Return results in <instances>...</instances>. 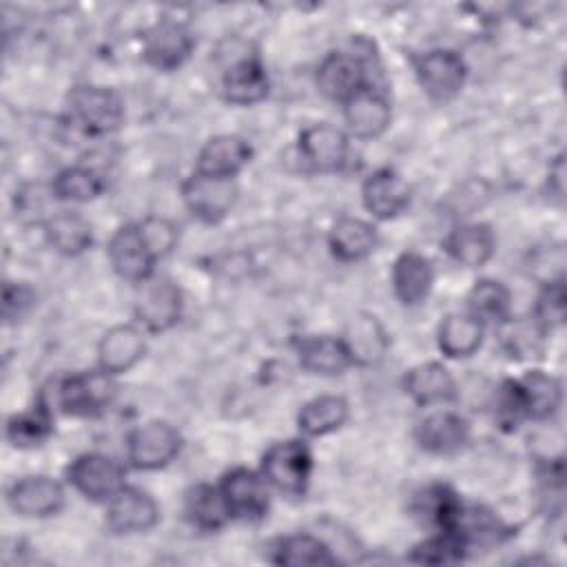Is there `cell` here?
<instances>
[{
  "label": "cell",
  "mask_w": 567,
  "mask_h": 567,
  "mask_svg": "<svg viewBox=\"0 0 567 567\" xmlns=\"http://www.w3.org/2000/svg\"><path fill=\"white\" fill-rule=\"evenodd\" d=\"M299 153L301 159L321 173H332L343 168V164L348 162V135L328 124V122H319V124H310L299 133Z\"/></svg>",
  "instance_id": "obj_12"
},
{
  "label": "cell",
  "mask_w": 567,
  "mask_h": 567,
  "mask_svg": "<svg viewBox=\"0 0 567 567\" xmlns=\"http://www.w3.org/2000/svg\"><path fill=\"white\" fill-rule=\"evenodd\" d=\"M35 301V295L29 286L22 284H4L2 292V315L7 321H18L22 319Z\"/></svg>",
  "instance_id": "obj_44"
},
{
  "label": "cell",
  "mask_w": 567,
  "mask_h": 567,
  "mask_svg": "<svg viewBox=\"0 0 567 567\" xmlns=\"http://www.w3.org/2000/svg\"><path fill=\"white\" fill-rule=\"evenodd\" d=\"M219 489L226 501L230 518L259 520L266 516L270 501H268V483L264 481L261 474L246 467H235L224 474Z\"/></svg>",
  "instance_id": "obj_7"
},
{
  "label": "cell",
  "mask_w": 567,
  "mask_h": 567,
  "mask_svg": "<svg viewBox=\"0 0 567 567\" xmlns=\"http://www.w3.org/2000/svg\"><path fill=\"white\" fill-rule=\"evenodd\" d=\"M549 182L554 179L556 182V186H554V190H556V195L560 197L563 195V155L556 159V164H554V171H549Z\"/></svg>",
  "instance_id": "obj_45"
},
{
  "label": "cell",
  "mask_w": 567,
  "mask_h": 567,
  "mask_svg": "<svg viewBox=\"0 0 567 567\" xmlns=\"http://www.w3.org/2000/svg\"><path fill=\"white\" fill-rule=\"evenodd\" d=\"M297 354L301 368L315 374H341L350 368L352 354L341 337L330 334H310L297 341Z\"/></svg>",
  "instance_id": "obj_22"
},
{
  "label": "cell",
  "mask_w": 567,
  "mask_h": 567,
  "mask_svg": "<svg viewBox=\"0 0 567 567\" xmlns=\"http://www.w3.org/2000/svg\"><path fill=\"white\" fill-rule=\"evenodd\" d=\"M341 339L346 341L354 363H374L388 350V337L379 321L370 315L354 319L348 328V334Z\"/></svg>",
  "instance_id": "obj_37"
},
{
  "label": "cell",
  "mask_w": 567,
  "mask_h": 567,
  "mask_svg": "<svg viewBox=\"0 0 567 567\" xmlns=\"http://www.w3.org/2000/svg\"><path fill=\"white\" fill-rule=\"evenodd\" d=\"M182 199L193 217L204 224L221 221L237 202V186L226 177L195 173L182 184Z\"/></svg>",
  "instance_id": "obj_6"
},
{
  "label": "cell",
  "mask_w": 567,
  "mask_h": 567,
  "mask_svg": "<svg viewBox=\"0 0 567 567\" xmlns=\"http://www.w3.org/2000/svg\"><path fill=\"white\" fill-rule=\"evenodd\" d=\"M224 97L230 104H255L268 95V75L264 64L248 55L235 60L221 78Z\"/></svg>",
  "instance_id": "obj_23"
},
{
  "label": "cell",
  "mask_w": 567,
  "mask_h": 567,
  "mask_svg": "<svg viewBox=\"0 0 567 567\" xmlns=\"http://www.w3.org/2000/svg\"><path fill=\"white\" fill-rule=\"evenodd\" d=\"M518 385L523 392L527 419L545 421L558 410L563 390H560V381L556 377H551L543 370H532V372H525V377L518 381Z\"/></svg>",
  "instance_id": "obj_32"
},
{
  "label": "cell",
  "mask_w": 567,
  "mask_h": 567,
  "mask_svg": "<svg viewBox=\"0 0 567 567\" xmlns=\"http://www.w3.org/2000/svg\"><path fill=\"white\" fill-rule=\"evenodd\" d=\"M252 157L250 144L239 135H215L197 153V173L233 179Z\"/></svg>",
  "instance_id": "obj_19"
},
{
  "label": "cell",
  "mask_w": 567,
  "mask_h": 567,
  "mask_svg": "<svg viewBox=\"0 0 567 567\" xmlns=\"http://www.w3.org/2000/svg\"><path fill=\"white\" fill-rule=\"evenodd\" d=\"M272 551H275L272 560L277 565L301 567V565H334L337 563L330 547L321 538L310 536V534H292V536L279 538Z\"/></svg>",
  "instance_id": "obj_35"
},
{
  "label": "cell",
  "mask_w": 567,
  "mask_h": 567,
  "mask_svg": "<svg viewBox=\"0 0 567 567\" xmlns=\"http://www.w3.org/2000/svg\"><path fill=\"white\" fill-rule=\"evenodd\" d=\"M182 315V292L179 288L159 277L146 279L140 286L135 299V317L148 332H164L179 321Z\"/></svg>",
  "instance_id": "obj_9"
},
{
  "label": "cell",
  "mask_w": 567,
  "mask_h": 567,
  "mask_svg": "<svg viewBox=\"0 0 567 567\" xmlns=\"http://www.w3.org/2000/svg\"><path fill=\"white\" fill-rule=\"evenodd\" d=\"M434 284V270L427 257L405 250L392 266V288L403 306H419L427 299Z\"/></svg>",
  "instance_id": "obj_20"
},
{
  "label": "cell",
  "mask_w": 567,
  "mask_h": 567,
  "mask_svg": "<svg viewBox=\"0 0 567 567\" xmlns=\"http://www.w3.org/2000/svg\"><path fill=\"white\" fill-rule=\"evenodd\" d=\"M496 419L507 430L516 427L523 419H527L525 401H523V392H520L518 381L507 379L498 388V394H496Z\"/></svg>",
  "instance_id": "obj_42"
},
{
  "label": "cell",
  "mask_w": 567,
  "mask_h": 567,
  "mask_svg": "<svg viewBox=\"0 0 567 567\" xmlns=\"http://www.w3.org/2000/svg\"><path fill=\"white\" fill-rule=\"evenodd\" d=\"M361 197L368 213H372L377 219H392L405 210L410 188L396 171L379 168L365 177Z\"/></svg>",
  "instance_id": "obj_18"
},
{
  "label": "cell",
  "mask_w": 567,
  "mask_h": 567,
  "mask_svg": "<svg viewBox=\"0 0 567 567\" xmlns=\"http://www.w3.org/2000/svg\"><path fill=\"white\" fill-rule=\"evenodd\" d=\"M312 474V452L299 439L272 443L261 456V476L275 489L299 496L306 492Z\"/></svg>",
  "instance_id": "obj_1"
},
{
  "label": "cell",
  "mask_w": 567,
  "mask_h": 567,
  "mask_svg": "<svg viewBox=\"0 0 567 567\" xmlns=\"http://www.w3.org/2000/svg\"><path fill=\"white\" fill-rule=\"evenodd\" d=\"M483 341V323L467 315L452 312L439 326V350L450 359L474 354Z\"/></svg>",
  "instance_id": "obj_29"
},
{
  "label": "cell",
  "mask_w": 567,
  "mask_h": 567,
  "mask_svg": "<svg viewBox=\"0 0 567 567\" xmlns=\"http://www.w3.org/2000/svg\"><path fill=\"white\" fill-rule=\"evenodd\" d=\"M193 44V35L182 22L164 18L144 33L142 55L151 66L173 71L188 60Z\"/></svg>",
  "instance_id": "obj_10"
},
{
  "label": "cell",
  "mask_w": 567,
  "mask_h": 567,
  "mask_svg": "<svg viewBox=\"0 0 567 567\" xmlns=\"http://www.w3.org/2000/svg\"><path fill=\"white\" fill-rule=\"evenodd\" d=\"M534 319L538 321V326L543 330L556 328L563 323L565 319V286H563V277L551 279L545 284L543 292L538 295L536 301V312Z\"/></svg>",
  "instance_id": "obj_41"
},
{
  "label": "cell",
  "mask_w": 567,
  "mask_h": 567,
  "mask_svg": "<svg viewBox=\"0 0 567 567\" xmlns=\"http://www.w3.org/2000/svg\"><path fill=\"white\" fill-rule=\"evenodd\" d=\"M343 117L348 131L354 137L370 140L381 135L390 126L392 111L385 95L379 93L374 86L365 84L350 100L343 102Z\"/></svg>",
  "instance_id": "obj_16"
},
{
  "label": "cell",
  "mask_w": 567,
  "mask_h": 567,
  "mask_svg": "<svg viewBox=\"0 0 567 567\" xmlns=\"http://www.w3.org/2000/svg\"><path fill=\"white\" fill-rule=\"evenodd\" d=\"M7 498L16 514L27 518H44L62 509L64 489L49 476H27L11 485Z\"/></svg>",
  "instance_id": "obj_14"
},
{
  "label": "cell",
  "mask_w": 567,
  "mask_h": 567,
  "mask_svg": "<svg viewBox=\"0 0 567 567\" xmlns=\"http://www.w3.org/2000/svg\"><path fill=\"white\" fill-rule=\"evenodd\" d=\"M348 419V403L337 394H321L303 403L297 414V427L306 436H326L339 430Z\"/></svg>",
  "instance_id": "obj_30"
},
{
  "label": "cell",
  "mask_w": 567,
  "mask_h": 567,
  "mask_svg": "<svg viewBox=\"0 0 567 567\" xmlns=\"http://www.w3.org/2000/svg\"><path fill=\"white\" fill-rule=\"evenodd\" d=\"M117 383L113 374L100 370L78 372L60 381L58 405L71 416H95L111 405L115 399Z\"/></svg>",
  "instance_id": "obj_3"
},
{
  "label": "cell",
  "mask_w": 567,
  "mask_h": 567,
  "mask_svg": "<svg viewBox=\"0 0 567 567\" xmlns=\"http://www.w3.org/2000/svg\"><path fill=\"white\" fill-rule=\"evenodd\" d=\"M146 352L142 332L135 326H113L104 332L97 346L100 368L109 374L131 370Z\"/></svg>",
  "instance_id": "obj_21"
},
{
  "label": "cell",
  "mask_w": 567,
  "mask_h": 567,
  "mask_svg": "<svg viewBox=\"0 0 567 567\" xmlns=\"http://www.w3.org/2000/svg\"><path fill=\"white\" fill-rule=\"evenodd\" d=\"M184 514L186 520L202 532H217L230 520L221 489L208 483H199L188 489L184 498Z\"/></svg>",
  "instance_id": "obj_28"
},
{
  "label": "cell",
  "mask_w": 567,
  "mask_h": 567,
  "mask_svg": "<svg viewBox=\"0 0 567 567\" xmlns=\"http://www.w3.org/2000/svg\"><path fill=\"white\" fill-rule=\"evenodd\" d=\"M507 328L503 332V346L505 350L514 357H529L534 352H538L540 348V339L545 334V330L538 326L536 319L532 321H505Z\"/></svg>",
  "instance_id": "obj_40"
},
{
  "label": "cell",
  "mask_w": 567,
  "mask_h": 567,
  "mask_svg": "<svg viewBox=\"0 0 567 567\" xmlns=\"http://www.w3.org/2000/svg\"><path fill=\"white\" fill-rule=\"evenodd\" d=\"M470 436L467 421L452 412V410H439L421 419L414 427V439L419 447L432 454H452L458 452Z\"/></svg>",
  "instance_id": "obj_17"
},
{
  "label": "cell",
  "mask_w": 567,
  "mask_h": 567,
  "mask_svg": "<svg viewBox=\"0 0 567 567\" xmlns=\"http://www.w3.org/2000/svg\"><path fill=\"white\" fill-rule=\"evenodd\" d=\"M377 228L359 217H341L328 233V246L339 261L365 259L377 246Z\"/></svg>",
  "instance_id": "obj_25"
},
{
  "label": "cell",
  "mask_w": 567,
  "mask_h": 567,
  "mask_svg": "<svg viewBox=\"0 0 567 567\" xmlns=\"http://www.w3.org/2000/svg\"><path fill=\"white\" fill-rule=\"evenodd\" d=\"M159 507L151 494L137 487H122L106 507V527L113 534H142L155 527Z\"/></svg>",
  "instance_id": "obj_13"
},
{
  "label": "cell",
  "mask_w": 567,
  "mask_h": 567,
  "mask_svg": "<svg viewBox=\"0 0 567 567\" xmlns=\"http://www.w3.org/2000/svg\"><path fill=\"white\" fill-rule=\"evenodd\" d=\"M443 246L456 264L465 268H481L494 255L496 239L487 224H463L447 235Z\"/></svg>",
  "instance_id": "obj_26"
},
{
  "label": "cell",
  "mask_w": 567,
  "mask_h": 567,
  "mask_svg": "<svg viewBox=\"0 0 567 567\" xmlns=\"http://www.w3.org/2000/svg\"><path fill=\"white\" fill-rule=\"evenodd\" d=\"M140 230H142L144 241L148 244L151 252L155 255V259L166 257L177 244V228L164 217H146L140 224Z\"/></svg>",
  "instance_id": "obj_43"
},
{
  "label": "cell",
  "mask_w": 567,
  "mask_h": 567,
  "mask_svg": "<svg viewBox=\"0 0 567 567\" xmlns=\"http://www.w3.org/2000/svg\"><path fill=\"white\" fill-rule=\"evenodd\" d=\"M467 308L470 315L483 321L505 323L512 312V295L509 290L496 279H481L467 292Z\"/></svg>",
  "instance_id": "obj_36"
},
{
  "label": "cell",
  "mask_w": 567,
  "mask_h": 567,
  "mask_svg": "<svg viewBox=\"0 0 567 567\" xmlns=\"http://www.w3.org/2000/svg\"><path fill=\"white\" fill-rule=\"evenodd\" d=\"M126 470L113 456L100 452H86L71 461L66 467V481L91 501H111L124 487Z\"/></svg>",
  "instance_id": "obj_4"
},
{
  "label": "cell",
  "mask_w": 567,
  "mask_h": 567,
  "mask_svg": "<svg viewBox=\"0 0 567 567\" xmlns=\"http://www.w3.org/2000/svg\"><path fill=\"white\" fill-rule=\"evenodd\" d=\"M109 261L122 279L142 284L153 277L157 259L144 241L140 224H126L109 241Z\"/></svg>",
  "instance_id": "obj_11"
},
{
  "label": "cell",
  "mask_w": 567,
  "mask_h": 567,
  "mask_svg": "<svg viewBox=\"0 0 567 567\" xmlns=\"http://www.w3.org/2000/svg\"><path fill=\"white\" fill-rule=\"evenodd\" d=\"M414 71L423 91L434 100L454 97L467 78L463 58L450 49H436L414 60Z\"/></svg>",
  "instance_id": "obj_8"
},
{
  "label": "cell",
  "mask_w": 567,
  "mask_h": 567,
  "mask_svg": "<svg viewBox=\"0 0 567 567\" xmlns=\"http://www.w3.org/2000/svg\"><path fill=\"white\" fill-rule=\"evenodd\" d=\"M51 434H53V416L44 401H38L33 408L20 414H13L7 421V441L20 450L38 447Z\"/></svg>",
  "instance_id": "obj_33"
},
{
  "label": "cell",
  "mask_w": 567,
  "mask_h": 567,
  "mask_svg": "<svg viewBox=\"0 0 567 567\" xmlns=\"http://www.w3.org/2000/svg\"><path fill=\"white\" fill-rule=\"evenodd\" d=\"M461 498L450 485H430L414 498V514L436 527L439 532H450L454 525V518L461 509Z\"/></svg>",
  "instance_id": "obj_34"
},
{
  "label": "cell",
  "mask_w": 567,
  "mask_h": 567,
  "mask_svg": "<svg viewBox=\"0 0 567 567\" xmlns=\"http://www.w3.org/2000/svg\"><path fill=\"white\" fill-rule=\"evenodd\" d=\"M403 388L419 405L445 403L456 396V383L450 370L436 361L414 365L403 377Z\"/></svg>",
  "instance_id": "obj_24"
},
{
  "label": "cell",
  "mask_w": 567,
  "mask_h": 567,
  "mask_svg": "<svg viewBox=\"0 0 567 567\" xmlns=\"http://www.w3.org/2000/svg\"><path fill=\"white\" fill-rule=\"evenodd\" d=\"M450 532L456 534L467 549H472L474 545H494L509 536V527L503 525L496 514L481 505H461Z\"/></svg>",
  "instance_id": "obj_27"
},
{
  "label": "cell",
  "mask_w": 567,
  "mask_h": 567,
  "mask_svg": "<svg viewBox=\"0 0 567 567\" xmlns=\"http://www.w3.org/2000/svg\"><path fill=\"white\" fill-rule=\"evenodd\" d=\"M365 84V66L357 55L341 51L328 53L317 66V89L328 100L346 102Z\"/></svg>",
  "instance_id": "obj_15"
},
{
  "label": "cell",
  "mask_w": 567,
  "mask_h": 567,
  "mask_svg": "<svg viewBox=\"0 0 567 567\" xmlns=\"http://www.w3.org/2000/svg\"><path fill=\"white\" fill-rule=\"evenodd\" d=\"M44 235H47L49 244L60 255H66V257L84 252L93 241L91 224L75 210H62V213L53 215L44 224Z\"/></svg>",
  "instance_id": "obj_31"
},
{
  "label": "cell",
  "mask_w": 567,
  "mask_h": 567,
  "mask_svg": "<svg viewBox=\"0 0 567 567\" xmlns=\"http://www.w3.org/2000/svg\"><path fill=\"white\" fill-rule=\"evenodd\" d=\"M66 106L71 122H75L89 135H109L120 128L124 120V106L115 91L93 84L73 86Z\"/></svg>",
  "instance_id": "obj_2"
},
{
  "label": "cell",
  "mask_w": 567,
  "mask_h": 567,
  "mask_svg": "<svg viewBox=\"0 0 567 567\" xmlns=\"http://www.w3.org/2000/svg\"><path fill=\"white\" fill-rule=\"evenodd\" d=\"M51 190L64 202H91L104 190V179L93 168L69 166L53 177Z\"/></svg>",
  "instance_id": "obj_38"
},
{
  "label": "cell",
  "mask_w": 567,
  "mask_h": 567,
  "mask_svg": "<svg viewBox=\"0 0 567 567\" xmlns=\"http://www.w3.org/2000/svg\"><path fill=\"white\" fill-rule=\"evenodd\" d=\"M467 547L465 543L452 534V532H439L436 536H430L427 540L419 543L410 560L414 563H425V565H445V563H458L465 556Z\"/></svg>",
  "instance_id": "obj_39"
},
{
  "label": "cell",
  "mask_w": 567,
  "mask_h": 567,
  "mask_svg": "<svg viewBox=\"0 0 567 567\" xmlns=\"http://www.w3.org/2000/svg\"><path fill=\"white\" fill-rule=\"evenodd\" d=\"M182 450V436L168 421H148L126 439V456L137 470H159Z\"/></svg>",
  "instance_id": "obj_5"
}]
</instances>
